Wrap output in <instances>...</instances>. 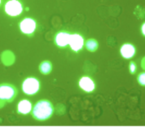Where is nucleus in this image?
<instances>
[{"instance_id":"nucleus-15","label":"nucleus","mask_w":145,"mask_h":129,"mask_svg":"<svg viewBox=\"0 0 145 129\" xmlns=\"http://www.w3.org/2000/svg\"><path fill=\"white\" fill-rule=\"evenodd\" d=\"M140 31L142 34L145 37V22L142 24L141 28H140Z\"/></svg>"},{"instance_id":"nucleus-9","label":"nucleus","mask_w":145,"mask_h":129,"mask_svg":"<svg viewBox=\"0 0 145 129\" xmlns=\"http://www.w3.org/2000/svg\"><path fill=\"white\" fill-rule=\"evenodd\" d=\"M120 53L123 58L129 60L135 55L136 48L133 44L126 43L123 44L120 47Z\"/></svg>"},{"instance_id":"nucleus-3","label":"nucleus","mask_w":145,"mask_h":129,"mask_svg":"<svg viewBox=\"0 0 145 129\" xmlns=\"http://www.w3.org/2000/svg\"><path fill=\"white\" fill-rule=\"evenodd\" d=\"M40 88L39 80L33 77L26 78L22 84V91L28 95H33L36 94Z\"/></svg>"},{"instance_id":"nucleus-12","label":"nucleus","mask_w":145,"mask_h":129,"mask_svg":"<svg viewBox=\"0 0 145 129\" xmlns=\"http://www.w3.org/2000/svg\"><path fill=\"white\" fill-rule=\"evenodd\" d=\"M39 69L41 73L44 74H48L52 71V63L49 61H44L40 64L39 66Z\"/></svg>"},{"instance_id":"nucleus-2","label":"nucleus","mask_w":145,"mask_h":129,"mask_svg":"<svg viewBox=\"0 0 145 129\" xmlns=\"http://www.w3.org/2000/svg\"><path fill=\"white\" fill-rule=\"evenodd\" d=\"M17 94V89L12 84H0V109L7 102L14 100Z\"/></svg>"},{"instance_id":"nucleus-13","label":"nucleus","mask_w":145,"mask_h":129,"mask_svg":"<svg viewBox=\"0 0 145 129\" xmlns=\"http://www.w3.org/2000/svg\"><path fill=\"white\" fill-rule=\"evenodd\" d=\"M137 81L140 85L145 86V72H141L138 75Z\"/></svg>"},{"instance_id":"nucleus-16","label":"nucleus","mask_w":145,"mask_h":129,"mask_svg":"<svg viewBox=\"0 0 145 129\" xmlns=\"http://www.w3.org/2000/svg\"><path fill=\"white\" fill-rule=\"evenodd\" d=\"M1 0H0V5H1Z\"/></svg>"},{"instance_id":"nucleus-8","label":"nucleus","mask_w":145,"mask_h":129,"mask_svg":"<svg viewBox=\"0 0 145 129\" xmlns=\"http://www.w3.org/2000/svg\"><path fill=\"white\" fill-rule=\"evenodd\" d=\"M71 34L67 31H61L58 32L54 36V43L59 48L67 47L69 44Z\"/></svg>"},{"instance_id":"nucleus-14","label":"nucleus","mask_w":145,"mask_h":129,"mask_svg":"<svg viewBox=\"0 0 145 129\" xmlns=\"http://www.w3.org/2000/svg\"><path fill=\"white\" fill-rule=\"evenodd\" d=\"M129 72L131 74H135L137 71V65L135 63L132 61H130L129 65Z\"/></svg>"},{"instance_id":"nucleus-5","label":"nucleus","mask_w":145,"mask_h":129,"mask_svg":"<svg viewBox=\"0 0 145 129\" xmlns=\"http://www.w3.org/2000/svg\"><path fill=\"white\" fill-rule=\"evenodd\" d=\"M84 45V39L79 34H71L69 45L74 52L78 53L82 50Z\"/></svg>"},{"instance_id":"nucleus-10","label":"nucleus","mask_w":145,"mask_h":129,"mask_svg":"<svg viewBox=\"0 0 145 129\" xmlns=\"http://www.w3.org/2000/svg\"><path fill=\"white\" fill-rule=\"evenodd\" d=\"M32 109L31 102L27 99L21 100L17 105V112L20 114H28L32 111Z\"/></svg>"},{"instance_id":"nucleus-4","label":"nucleus","mask_w":145,"mask_h":129,"mask_svg":"<svg viewBox=\"0 0 145 129\" xmlns=\"http://www.w3.org/2000/svg\"><path fill=\"white\" fill-rule=\"evenodd\" d=\"M5 10L8 15L16 16L22 13L23 6L18 0H10L6 2L5 6Z\"/></svg>"},{"instance_id":"nucleus-7","label":"nucleus","mask_w":145,"mask_h":129,"mask_svg":"<svg viewBox=\"0 0 145 129\" xmlns=\"http://www.w3.org/2000/svg\"><path fill=\"white\" fill-rule=\"evenodd\" d=\"M79 88L86 93H92L95 90L96 85L94 81L88 76H82L78 81Z\"/></svg>"},{"instance_id":"nucleus-1","label":"nucleus","mask_w":145,"mask_h":129,"mask_svg":"<svg viewBox=\"0 0 145 129\" xmlns=\"http://www.w3.org/2000/svg\"><path fill=\"white\" fill-rule=\"evenodd\" d=\"M53 111V106L49 101L41 99L34 105L31 114L35 119L43 121L50 118Z\"/></svg>"},{"instance_id":"nucleus-11","label":"nucleus","mask_w":145,"mask_h":129,"mask_svg":"<svg viewBox=\"0 0 145 129\" xmlns=\"http://www.w3.org/2000/svg\"><path fill=\"white\" fill-rule=\"evenodd\" d=\"M86 49L90 52L96 51L99 47L97 41L94 39H89L84 43Z\"/></svg>"},{"instance_id":"nucleus-6","label":"nucleus","mask_w":145,"mask_h":129,"mask_svg":"<svg viewBox=\"0 0 145 129\" xmlns=\"http://www.w3.org/2000/svg\"><path fill=\"white\" fill-rule=\"evenodd\" d=\"M19 27L22 33L31 36L36 30V22L31 18H25L20 22Z\"/></svg>"}]
</instances>
